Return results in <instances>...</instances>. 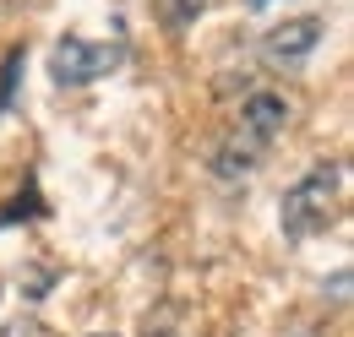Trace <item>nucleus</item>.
<instances>
[{
    "label": "nucleus",
    "mask_w": 354,
    "mask_h": 337,
    "mask_svg": "<svg viewBox=\"0 0 354 337\" xmlns=\"http://www.w3.org/2000/svg\"><path fill=\"white\" fill-rule=\"evenodd\" d=\"M283 126H289V104H283L278 93H251V98H245V109H240V126H234V136L218 147L213 168H218L223 180L245 174V168L257 164L272 142H278V131H283Z\"/></svg>",
    "instance_id": "nucleus-1"
},
{
    "label": "nucleus",
    "mask_w": 354,
    "mask_h": 337,
    "mask_svg": "<svg viewBox=\"0 0 354 337\" xmlns=\"http://www.w3.org/2000/svg\"><path fill=\"white\" fill-rule=\"evenodd\" d=\"M142 337H185V316H180L175 305H164L158 316L142 321Z\"/></svg>",
    "instance_id": "nucleus-5"
},
{
    "label": "nucleus",
    "mask_w": 354,
    "mask_h": 337,
    "mask_svg": "<svg viewBox=\"0 0 354 337\" xmlns=\"http://www.w3.org/2000/svg\"><path fill=\"white\" fill-rule=\"evenodd\" d=\"M327 33V22L322 17H295V22H278L272 33H267V60H278V66H300L310 49L322 44Z\"/></svg>",
    "instance_id": "nucleus-4"
},
{
    "label": "nucleus",
    "mask_w": 354,
    "mask_h": 337,
    "mask_svg": "<svg viewBox=\"0 0 354 337\" xmlns=\"http://www.w3.org/2000/svg\"><path fill=\"white\" fill-rule=\"evenodd\" d=\"M338 185H344V168L338 164H310L306 174L283 191V202H278L283 234H289V240L322 234V229L333 223V212H338Z\"/></svg>",
    "instance_id": "nucleus-2"
},
{
    "label": "nucleus",
    "mask_w": 354,
    "mask_h": 337,
    "mask_svg": "<svg viewBox=\"0 0 354 337\" xmlns=\"http://www.w3.org/2000/svg\"><path fill=\"white\" fill-rule=\"evenodd\" d=\"M22 66H28V49H11V55L0 60V109L11 104V93H17V77H22Z\"/></svg>",
    "instance_id": "nucleus-6"
},
{
    "label": "nucleus",
    "mask_w": 354,
    "mask_h": 337,
    "mask_svg": "<svg viewBox=\"0 0 354 337\" xmlns=\"http://www.w3.org/2000/svg\"><path fill=\"white\" fill-rule=\"evenodd\" d=\"M251 6H267V0H251Z\"/></svg>",
    "instance_id": "nucleus-9"
},
{
    "label": "nucleus",
    "mask_w": 354,
    "mask_h": 337,
    "mask_svg": "<svg viewBox=\"0 0 354 337\" xmlns=\"http://www.w3.org/2000/svg\"><path fill=\"white\" fill-rule=\"evenodd\" d=\"M93 337H115V332H93Z\"/></svg>",
    "instance_id": "nucleus-8"
},
{
    "label": "nucleus",
    "mask_w": 354,
    "mask_h": 337,
    "mask_svg": "<svg viewBox=\"0 0 354 337\" xmlns=\"http://www.w3.org/2000/svg\"><path fill=\"white\" fill-rule=\"evenodd\" d=\"M0 337H60L49 321H39V316H17V321H6V332Z\"/></svg>",
    "instance_id": "nucleus-7"
},
{
    "label": "nucleus",
    "mask_w": 354,
    "mask_h": 337,
    "mask_svg": "<svg viewBox=\"0 0 354 337\" xmlns=\"http://www.w3.org/2000/svg\"><path fill=\"white\" fill-rule=\"evenodd\" d=\"M126 60V44H98V39H60L49 49V82L55 87H88L109 77Z\"/></svg>",
    "instance_id": "nucleus-3"
}]
</instances>
